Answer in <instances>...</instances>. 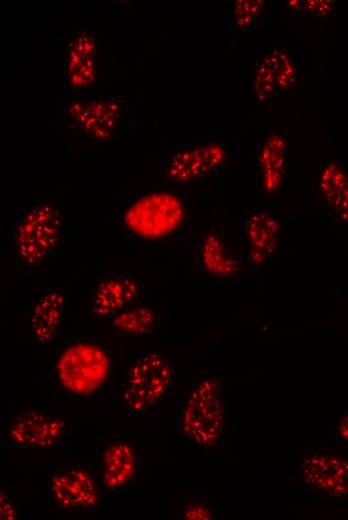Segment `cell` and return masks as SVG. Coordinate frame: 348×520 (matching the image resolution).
I'll return each mask as SVG.
<instances>
[{"instance_id": "obj_21", "label": "cell", "mask_w": 348, "mask_h": 520, "mask_svg": "<svg viewBox=\"0 0 348 520\" xmlns=\"http://www.w3.org/2000/svg\"><path fill=\"white\" fill-rule=\"evenodd\" d=\"M296 1L287 2L289 10L292 12L308 13L315 16H325L331 13L333 2L329 1Z\"/></svg>"}, {"instance_id": "obj_24", "label": "cell", "mask_w": 348, "mask_h": 520, "mask_svg": "<svg viewBox=\"0 0 348 520\" xmlns=\"http://www.w3.org/2000/svg\"><path fill=\"white\" fill-rule=\"evenodd\" d=\"M185 517L188 519H209L210 513L207 507L201 504H194L187 508Z\"/></svg>"}, {"instance_id": "obj_6", "label": "cell", "mask_w": 348, "mask_h": 520, "mask_svg": "<svg viewBox=\"0 0 348 520\" xmlns=\"http://www.w3.org/2000/svg\"><path fill=\"white\" fill-rule=\"evenodd\" d=\"M142 282L135 276L124 272H111L97 284L91 310L97 319H113L119 312L140 299Z\"/></svg>"}, {"instance_id": "obj_16", "label": "cell", "mask_w": 348, "mask_h": 520, "mask_svg": "<svg viewBox=\"0 0 348 520\" xmlns=\"http://www.w3.org/2000/svg\"><path fill=\"white\" fill-rule=\"evenodd\" d=\"M319 191L335 219L348 222V174L335 163H328L319 176Z\"/></svg>"}, {"instance_id": "obj_3", "label": "cell", "mask_w": 348, "mask_h": 520, "mask_svg": "<svg viewBox=\"0 0 348 520\" xmlns=\"http://www.w3.org/2000/svg\"><path fill=\"white\" fill-rule=\"evenodd\" d=\"M172 369L159 353H142L128 370L123 401L130 414L143 413L166 392Z\"/></svg>"}, {"instance_id": "obj_7", "label": "cell", "mask_w": 348, "mask_h": 520, "mask_svg": "<svg viewBox=\"0 0 348 520\" xmlns=\"http://www.w3.org/2000/svg\"><path fill=\"white\" fill-rule=\"evenodd\" d=\"M49 487L55 502L70 511H94L98 504V492L92 476L81 468H59L49 479Z\"/></svg>"}, {"instance_id": "obj_8", "label": "cell", "mask_w": 348, "mask_h": 520, "mask_svg": "<svg viewBox=\"0 0 348 520\" xmlns=\"http://www.w3.org/2000/svg\"><path fill=\"white\" fill-rule=\"evenodd\" d=\"M224 160L223 146L217 143L175 148L166 161L164 173L179 183H187L217 170Z\"/></svg>"}, {"instance_id": "obj_25", "label": "cell", "mask_w": 348, "mask_h": 520, "mask_svg": "<svg viewBox=\"0 0 348 520\" xmlns=\"http://www.w3.org/2000/svg\"><path fill=\"white\" fill-rule=\"evenodd\" d=\"M336 435L342 443L348 444V414L340 420L337 426Z\"/></svg>"}, {"instance_id": "obj_1", "label": "cell", "mask_w": 348, "mask_h": 520, "mask_svg": "<svg viewBox=\"0 0 348 520\" xmlns=\"http://www.w3.org/2000/svg\"><path fill=\"white\" fill-rule=\"evenodd\" d=\"M60 211L50 204L29 208L18 221L13 251L21 263L34 266L48 258L58 247L62 237Z\"/></svg>"}, {"instance_id": "obj_11", "label": "cell", "mask_w": 348, "mask_h": 520, "mask_svg": "<svg viewBox=\"0 0 348 520\" xmlns=\"http://www.w3.org/2000/svg\"><path fill=\"white\" fill-rule=\"evenodd\" d=\"M304 479L316 491L330 497L348 495V462L338 456L313 452L302 461Z\"/></svg>"}, {"instance_id": "obj_22", "label": "cell", "mask_w": 348, "mask_h": 520, "mask_svg": "<svg viewBox=\"0 0 348 520\" xmlns=\"http://www.w3.org/2000/svg\"><path fill=\"white\" fill-rule=\"evenodd\" d=\"M258 3H260V1L237 2L234 15L237 26H239L240 29L249 27L254 19H256L260 8V4Z\"/></svg>"}, {"instance_id": "obj_13", "label": "cell", "mask_w": 348, "mask_h": 520, "mask_svg": "<svg viewBox=\"0 0 348 520\" xmlns=\"http://www.w3.org/2000/svg\"><path fill=\"white\" fill-rule=\"evenodd\" d=\"M65 308L63 291L46 288L41 291L31 308V328L35 340L42 346L52 342L61 326Z\"/></svg>"}, {"instance_id": "obj_9", "label": "cell", "mask_w": 348, "mask_h": 520, "mask_svg": "<svg viewBox=\"0 0 348 520\" xmlns=\"http://www.w3.org/2000/svg\"><path fill=\"white\" fill-rule=\"evenodd\" d=\"M121 111L119 101L92 94L71 100L68 109L72 122L98 142L109 138Z\"/></svg>"}, {"instance_id": "obj_5", "label": "cell", "mask_w": 348, "mask_h": 520, "mask_svg": "<svg viewBox=\"0 0 348 520\" xmlns=\"http://www.w3.org/2000/svg\"><path fill=\"white\" fill-rule=\"evenodd\" d=\"M182 208L177 198L157 193L141 197L125 211L124 224L134 234L158 238L172 231L180 222Z\"/></svg>"}, {"instance_id": "obj_4", "label": "cell", "mask_w": 348, "mask_h": 520, "mask_svg": "<svg viewBox=\"0 0 348 520\" xmlns=\"http://www.w3.org/2000/svg\"><path fill=\"white\" fill-rule=\"evenodd\" d=\"M109 360L102 348L91 343H78L67 348L56 364L62 387L76 394H87L105 380Z\"/></svg>"}, {"instance_id": "obj_18", "label": "cell", "mask_w": 348, "mask_h": 520, "mask_svg": "<svg viewBox=\"0 0 348 520\" xmlns=\"http://www.w3.org/2000/svg\"><path fill=\"white\" fill-rule=\"evenodd\" d=\"M286 142L277 133L270 135L263 143L258 156L263 189L269 193L280 186L285 166Z\"/></svg>"}, {"instance_id": "obj_12", "label": "cell", "mask_w": 348, "mask_h": 520, "mask_svg": "<svg viewBox=\"0 0 348 520\" xmlns=\"http://www.w3.org/2000/svg\"><path fill=\"white\" fill-rule=\"evenodd\" d=\"M295 68L284 51H274L259 63L255 77L254 89L259 101L272 103L284 94L294 83Z\"/></svg>"}, {"instance_id": "obj_20", "label": "cell", "mask_w": 348, "mask_h": 520, "mask_svg": "<svg viewBox=\"0 0 348 520\" xmlns=\"http://www.w3.org/2000/svg\"><path fill=\"white\" fill-rule=\"evenodd\" d=\"M112 320L114 327L123 333L144 334L153 327L155 315L146 306L132 305L119 312Z\"/></svg>"}, {"instance_id": "obj_19", "label": "cell", "mask_w": 348, "mask_h": 520, "mask_svg": "<svg viewBox=\"0 0 348 520\" xmlns=\"http://www.w3.org/2000/svg\"><path fill=\"white\" fill-rule=\"evenodd\" d=\"M201 263L206 271L225 277L235 270V262L228 255L224 244L213 233L208 234L201 246Z\"/></svg>"}, {"instance_id": "obj_14", "label": "cell", "mask_w": 348, "mask_h": 520, "mask_svg": "<svg viewBox=\"0 0 348 520\" xmlns=\"http://www.w3.org/2000/svg\"><path fill=\"white\" fill-rule=\"evenodd\" d=\"M135 471L132 447L124 440H114L106 447L102 458L104 486L117 490L127 484Z\"/></svg>"}, {"instance_id": "obj_10", "label": "cell", "mask_w": 348, "mask_h": 520, "mask_svg": "<svg viewBox=\"0 0 348 520\" xmlns=\"http://www.w3.org/2000/svg\"><path fill=\"white\" fill-rule=\"evenodd\" d=\"M64 429L62 419L40 411L26 410L12 420L6 435L18 447L45 448L56 444Z\"/></svg>"}, {"instance_id": "obj_2", "label": "cell", "mask_w": 348, "mask_h": 520, "mask_svg": "<svg viewBox=\"0 0 348 520\" xmlns=\"http://www.w3.org/2000/svg\"><path fill=\"white\" fill-rule=\"evenodd\" d=\"M224 422L223 389L209 378L189 394L181 416V429L194 443L211 446L220 438Z\"/></svg>"}, {"instance_id": "obj_15", "label": "cell", "mask_w": 348, "mask_h": 520, "mask_svg": "<svg viewBox=\"0 0 348 520\" xmlns=\"http://www.w3.org/2000/svg\"><path fill=\"white\" fill-rule=\"evenodd\" d=\"M279 224L271 215L253 212L245 219V232L251 260L262 263L273 253Z\"/></svg>"}, {"instance_id": "obj_17", "label": "cell", "mask_w": 348, "mask_h": 520, "mask_svg": "<svg viewBox=\"0 0 348 520\" xmlns=\"http://www.w3.org/2000/svg\"><path fill=\"white\" fill-rule=\"evenodd\" d=\"M95 42L87 33L78 34L67 51V70L72 86L89 85L95 78Z\"/></svg>"}, {"instance_id": "obj_23", "label": "cell", "mask_w": 348, "mask_h": 520, "mask_svg": "<svg viewBox=\"0 0 348 520\" xmlns=\"http://www.w3.org/2000/svg\"><path fill=\"white\" fill-rule=\"evenodd\" d=\"M0 512L2 519L13 520L16 518V507L12 501V499L1 490V500H0Z\"/></svg>"}]
</instances>
